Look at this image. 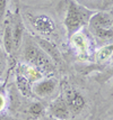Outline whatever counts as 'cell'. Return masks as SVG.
<instances>
[{"label": "cell", "instance_id": "1", "mask_svg": "<svg viewBox=\"0 0 113 120\" xmlns=\"http://www.w3.org/2000/svg\"><path fill=\"white\" fill-rule=\"evenodd\" d=\"M93 14L94 10L81 5L77 0H68L66 15L63 18V26L66 28L67 37L70 38V36L76 31L86 27Z\"/></svg>", "mask_w": 113, "mask_h": 120}, {"label": "cell", "instance_id": "2", "mask_svg": "<svg viewBox=\"0 0 113 120\" xmlns=\"http://www.w3.org/2000/svg\"><path fill=\"white\" fill-rule=\"evenodd\" d=\"M91 35L84 30V28H81L80 30L76 31L75 34H72L70 36V43L71 45L76 48V51L80 54L81 56H88L93 53V42H92Z\"/></svg>", "mask_w": 113, "mask_h": 120}, {"label": "cell", "instance_id": "3", "mask_svg": "<svg viewBox=\"0 0 113 120\" xmlns=\"http://www.w3.org/2000/svg\"><path fill=\"white\" fill-rule=\"evenodd\" d=\"M58 89V80L52 78H42L33 82L31 91L38 98H50Z\"/></svg>", "mask_w": 113, "mask_h": 120}, {"label": "cell", "instance_id": "4", "mask_svg": "<svg viewBox=\"0 0 113 120\" xmlns=\"http://www.w3.org/2000/svg\"><path fill=\"white\" fill-rule=\"evenodd\" d=\"M65 100L67 102V105L70 110L71 116H76L80 113L86 105V100L84 95L72 88H68L65 92Z\"/></svg>", "mask_w": 113, "mask_h": 120}, {"label": "cell", "instance_id": "5", "mask_svg": "<svg viewBox=\"0 0 113 120\" xmlns=\"http://www.w3.org/2000/svg\"><path fill=\"white\" fill-rule=\"evenodd\" d=\"M31 21H32L33 28L42 36H50L55 30V24L53 19L48 15L40 14V15L32 16Z\"/></svg>", "mask_w": 113, "mask_h": 120}, {"label": "cell", "instance_id": "6", "mask_svg": "<svg viewBox=\"0 0 113 120\" xmlns=\"http://www.w3.org/2000/svg\"><path fill=\"white\" fill-rule=\"evenodd\" d=\"M49 113L52 118L58 120H67L71 118L70 110L67 105L63 95H59L49 105Z\"/></svg>", "mask_w": 113, "mask_h": 120}, {"label": "cell", "instance_id": "7", "mask_svg": "<svg viewBox=\"0 0 113 120\" xmlns=\"http://www.w3.org/2000/svg\"><path fill=\"white\" fill-rule=\"evenodd\" d=\"M113 19L112 14L109 11H94V14L91 16L87 27L89 30L95 29V28H112Z\"/></svg>", "mask_w": 113, "mask_h": 120}, {"label": "cell", "instance_id": "8", "mask_svg": "<svg viewBox=\"0 0 113 120\" xmlns=\"http://www.w3.org/2000/svg\"><path fill=\"white\" fill-rule=\"evenodd\" d=\"M24 31H25V27H24V22L21 15L17 12L14 16V18L11 19V34H13V43H14V49H17L21 46L24 37Z\"/></svg>", "mask_w": 113, "mask_h": 120}, {"label": "cell", "instance_id": "9", "mask_svg": "<svg viewBox=\"0 0 113 120\" xmlns=\"http://www.w3.org/2000/svg\"><path fill=\"white\" fill-rule=\"evenodd\" d=\"M2 47L7 54H10L14 51V43H13V34H11V20H7L2 34Z\"/></svg>", "mask_w": 113, "mask_h": 120}, {"label": "cell", "instance_id": "10", "mask_svg": "<svg viewBox=\"0 0 113 120\" xmlns=\"http://www.w3.org/2000/svg\"><path fill=\"white\" fill-rule=\"evenodd\" d=\"M91 34L97 38L101 42H111L113 36V29L112 28H95L92 29Z\"/></svg>", "mask_w": 113, "mask_h": 120}, {"label": "cell", "instance_id": "11", "mask_svg": "<svg viewBox=\"0 0 113 120\" xmlns=\"http://www.w3.org/2000/svg\"><path fill=\"white\" fill-rule=\"evenodd\" d=\"M38 43H40V47L53 61H58L59 60V52H58L57 47L54 46L53 44H51L49 41H45V39H38Z\"/></svg>", "mask_w": 113, "mask_h": 120}, {"label": "cell", "instance_id": "12", "mask_svg": "<svg viewBox=\"0 0 113 120\" xmlns=\"http://www.w3.org/2000/svg\"><path fill=\"white\" fill-rule=\"evenodd\" d=\"M38 51H40V46H38L35 43H33V42H28L26 44L25 48H24V60L26 62L32 64L35 56L38 55Z\"/></svg>", "mask_w": 113, "mask_h": 120}, {"label": "cell", "instance_id": "13", "mask_svg": "<svg viewBox=\"0 0 113 120\" xmlns=\"http://www.w3.org/2000/svg\"><path fill=\"white\" fill-rule=\"evenodd\" d=\"M113 54V46L112 44H105L104 46H102L96 53V60L98 62H105L109 58L112 56Z\"/></svg>", "mask_w": 113, "mask_h": 120}, {"label": "cell", "instance_id": "14", "mask_svg": "<svg viewBox=\"0 0 113 120\" xmlns=\"http://www.w3.org/2000/svg\"><path fill=\"white\" fill-rule=\"evenodd\" d=\"M17 85H18V89L22 92L23 94H31V86H32V83L24 75V74H19L17 76Z\"/></svg>", "mask_w": 113, "mask_h": 120}, {"label": "cell", "instance_id": "15", "mask_svg": "<svg viewBox=\"0 0 113 120\" xmlns=\"http://www.w3.org/2000/svg\"><path fill=\"white\" fill-rule=\"evenodd\" d=\"M24 75L31 81V83H33V82H35V81H38V80L43 78V74L41 73L36 68H34L33 65L32 66H26Z\"/></svg>", "mask_w": 113, "mask_h": 120}, {"label": "cell", "instance_id": "16", "mask_svg": "<svg viewBox=\"0 0 113 120\" xmlns=\"http://www.w3.org/2000/svg\"><path fill=\"white\" fill-rule=\"evenodd\" d=\"M44 112V105L41 102H33L28 107V113L35 118L42 116Z\"/></svg>", "mask_w": 113, "mask_h": 120}, {"label": "cell", "instance_id": "17", "mask_svg": "<svg viewBox=\"0 0 113 120\" xmlns=\"http://www.w3.org/2000/svg\"><path fill=\"white\" fill-rule=\"evenodd\" d=\"M7 7H8V0H0V21L5 19Z\"/></svg>", "mask_w": 113, "mask_h": 120}, {"label": "cell", "instance_id": "18", "mask_svg": "<svg viewBox=\"0 0 113 120\" xmlns=\"http://www.w3.org/2000/svg\"><path fill=\"white\" fill-rule=\"evenodd\" d=\"M6 105H7V101H6V97L2 93H0V112L6 108Z\"/></svg>", "mask_w": 113, "mask_h": 120}, {"label": "cell", "instance_id": "19", "mask_svg": "<svg viewBox=\"0 0 113 120\" xmlns=\"http://www.w3.org/2000/svg\"><path fill=\"white\" fill-rule=\"evenodd\" d=\"M2 72H4V64H2V61L0 60V76H1Z\"/></svg>", "mask_w": 113, "mask_h": 120}, {"label": "cell", "instance_id": "20", "mask_svg": "<svg viewBox=\"0 0 113 120\" xmlns=\"http://www.w3.org/2000/svg\"><path fill=\"white\" fill-rule=\"evenodd\" d=\"M48 120H58V119H55V118H52V117H50Z\"/></svg>", "mask_w": 113, "mask_h": 120}, {"label": "cell", "instance_id": "21", "mask_svg": "<svg viewBox=\"0 0 113 120\" xmlns=\"http://www.w3.org/2000/svg\"><path fill=\"white\" fill-rule=\"evenodd\" d=\"M67 120H86V119H71L70 118V119H67Z\"/></svg>", "mask_w": 113, "mask_h": 120}, {"label": "cell", "instance_id": "22", "mask_svg": "<svg viewBox=\"0 0 113 120\" xmlns=\"http://www.w3.org/2000/svg\"><path fill=\"white\" fill-rule=\"evenodd\" d=\"M93 1H94V0H93Z\"/></svg>", "mask_w": 113, "mask_h": 120}]
</instances>
